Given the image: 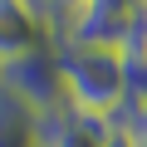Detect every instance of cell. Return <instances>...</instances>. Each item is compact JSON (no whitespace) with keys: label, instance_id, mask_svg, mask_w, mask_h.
<instances>
[{"label":"cell","instance_id":"5b68a950","mask_svg":"<svg viewBox=\"0 0 147 147\" xmlns=\"http://www.w3.org/2000/svg\"><path fill=\"white\" fill-rule=\"evenodd\" d=\"M0 147H44L39 142V118L15 103L5 88H0Z\"/></svg>","mask_w":147,"mask_h":147},{"label":"cell","instance_id":"6da1fadb","mask_svg":"<svg viewBox=\"0 0 147 147\" xmlns=\"http://www.w3.org/2000/svg\"><path fill=\"white\" fill-rule=\"evenodd\" d=\"M59 79L64 98L79 118L113 123L127 103V59L123 44H59Z\"/></svg>","mask_w":147,"mask_h":147},{"label":"cell","instance_id":"52a82bcc","mask_svg":"<svg viewBox=\"0 0 147 147\" xmlns=\"http://www.w3.org/2000/svg\"><path fill=\"white\" fill-rule=\"evenodd\" d=\"M127 39H132V44L142 49V59H147V10L137 15V25H132V34H127Z\"/></svg>","mask_w":147,"mask_h":147},{"label":"cell","instance_id":"7a4b0ae2","mask_svg":"<svg viewBox=\"0 0 147 147\" xmlns=\"http://www.w3.org/2000/svg\"><path fill=\"white\" fill-rule=\"evenodd\" d=\"M0 88H5L15 103H25L34 118H54L69 108L64 98V79H59V44L54 49H39L10 69H0Z\"/></svg>","mask_w":147,"mask_h":147},{"label":"cell","instance_id":"8992f818","mask_svg":"<svg viewBox=\"0 0 147 147\" xmlns=\"http://www.w3.org/2000/svg\"><path fill=\"white\" fill-rule=\"evenodd\" d=\"M103 147H142V137H137V132H127V127H118V123H113V127H108V137H103Z\"/></svg>","mask_w":147,"mask_h":147},{"label":"cell","instance_id":"3957f363","mask_svg":"<svg viewBox=\"0 0 147 147\" xmlns=\"http://www.w3.org/2000/svg\"><path fill=\"white\" fill-rule=\"evenodd\" d=\"M54 25L34 10V0H0V69H10L39 49H54Z\"/></svg>","mask_w":147,"mask_h":147},{"label":"cell","instance_id":"277c9868","mask_svg":"<svg viewBox=\"0 0 147 147\" xmlns=\"http://www.w3.org/2000/svg\"><path fill=\"white\" fill-rule=\"evenodd\" d=\"M103 137H108V123L79 118L74 108H64L54 118H39V142L44 147H103Z\"/></svg>","mask_w":147,"mask_h":147}]
</instances>
